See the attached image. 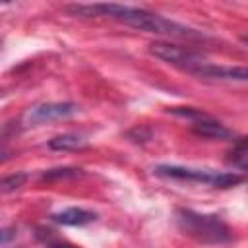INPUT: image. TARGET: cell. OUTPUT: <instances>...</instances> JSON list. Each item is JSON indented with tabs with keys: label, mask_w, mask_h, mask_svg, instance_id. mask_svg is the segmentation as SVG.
I'll list each match as a JSON object with an SVG mask.
<instances>
[{
	"label": "cell",
	"mask_w": 248,
	"mask_h": 248,
	"mask_svg": "<svg viewBox=\"0 0 248 248\" xmlns=\"http://www.w3.org/2000/svg\"><path fill=\"white\" fill-rule=\"evenodd\" d=\"M66 12L81 16V17H110L130 27H136L147 33H157V35L182 37V39L202 37L200 31L190 29L182 23L167 19L159 14H151L143 8H134V6H124V4H74V6H66Z\"/></svg>",
	"instance_id": "1"
},
{
	"label": "cell",
	"mask_w": 248,
	"mask_h": 248,
	"mask_svg": "<svg viewBox=\"0 0 248 248\" xmlns=\"http://www.w3.org/2000/svg\"><path fill=\"white\" fill-rule=\"evenodd\" d=\"M176 225L184 234L203 244H223L231 240V231L219 219V215H205V213H196L192 209H178Z\"/></svg>",
	"instance_id": "2"
},
{
	"label": "cell",
	"mask_w": 248,
	"mask_h": 248,
	"mask_svg": "<svg viewBox=\"0 0 248 248\" xmlns=\"http://www.w3.org/2000/svg\"><path fill=\"white\" fill-rule=\"evenodd\" d=\"M155 174L167 176V178H178V180H190V182H203L213 186H232L242 180L240 174L232 172H217L209 169H194V167H180V165H159L155 169Z\"/></svg>",
	"instance_id": "3"
},
{
	"label": "cell",
	"mask_w": 248,
	"mask_h": 248,
	"mask_svg": "<svg viewBox=\"0 0 248 248\" xmlns=\"http://www.w3.org/2000/svg\"><path fill=\"white\" fill-rule=\"evenodd\" d=\"M149 50L157 58H161V60L184 70V72H190L194 76H198V72L209 62L202 54L192 52V50L178 46V45H170V43H153V45H149Z\"/></svg>",
	"instance_id": "4"
},
{
	"label": "cell",
	"mask_w": 248,
	"mask_h": 248,
	"mask_svg": "<svg viewBox=\"0 0 248 248\" xmlns=\"http://www.w3.org/2000/svg\"><path fill=\"white\" fill-rule=\"evenodd\" d=\"M76 112H78V105H74V103H45L27 112V122L43 124V122H50V120L68 118Z\"/></svg>",
	"instance_id": "5"
},
{
	"label": "cell",
	"mask_w": 248,
	"mask_h": 248,
	"mask_svg": "<svg viewBox=\"0 0 248 248\" xmlns=\"http://www.w3.org/2000/svg\"><path fill=\"white\" fill-rule=\"evenodd\" d=\"M198 76L202 78H213V79H227V81H248V68L242 66H219L213 62H207Z\"/></svg>",
	"instance_id": "6"
},
{
	"label": "cell",
	"mask_w": 248,
	"mask_h": 248,
	"mask_svg": "<svg viewBox=\"0 0 248 248\" xmlns=\"http://www.w3.org/2000/svg\"><path fill=\"white\" fill-rule=\"evenodd\" d=\"M192 130H194L198 136H202V138H211V140H231V138H232V132H231L227 126H223V124H219V122H215V120H211L209 116H203V118L194 120V122H192Z\"/></svg>",
	"instance_id": "7"
},
{
	"label": "cell",
	"mask_w": 248,
	"mask_h": 248,
	"mask_svg": "<svg viewBox=\"0 0 248 248\" xmlns=\"http://www.w3.org/2000/svg\"><path fill=\"white\" fill-rule=\"evenodd\" d=\"M95 213L93 211H87L83 207H66L62 211H56L52 213V221L60 223V225H72V227H81V225H87L91 221H95Z\"/></svg>",
	"instance_id": "8"
},
{
	"label": "cell",
	"mask_w": 248,
	"mask_h": 248,
	"mask_svg": "<svg viewBox=\"0 0 248 248\" xmlns=\"http://www.w3.org/2000/svg\"><path fill=\"white\" fill-rule=\"evenodd\" d=\"M50 149H81L87 145V141L79 136H74V134H62V136H56L48 141Z\"/></svg>",
	"instance_id": "9"
},
{
	"label": "cell",
	"mask_w": 248,
	"mask_h": 248,
	"mask_svg": "<svg viewBox=\"0 0 248 248\" xmlns=\"http://www.w3.org/2000/svg\"><path fill=\"white\" fill-rule=\"evenodd\" d=\"M229 161L234 165V167H240V169H248V138L240 140L229 153Z\"/></svg>",
	"instance_id": "10"
},
{
	"label": "cell",
	"mask_w": 248,
	"mask_h": 248,
	"mask_svg": "<svg viewBox=\"0 0 248 248\" xmlns=\"http://www.w3.org/2000/svg\"><path fill=\"white\" fill-rule=\"evenodd\" d=\"M23 180H25V174H23V172L10 174V176H6V178L2 180V190H4V192L16 190V188H19V186L23 184Z\"/></svg>",
	"instance_id": "11"
},
{
	"label": "cell",
	"mask_w": 248,
	"mask_h": 248,
	"mask_svg": "<svg viewBox=\"0 0 248 248\" xmlns=\"http://www.w3.org/2000/svg\"><path fill=\"white\" fill-rule=\"evenodd\" d=\"M45 246L46 248H78V246L64 242V240H45Z\"/></svg>",
	"instance_id": "12"
},
{
	"label": "cell",
	"mask_w": 248,
	"mask_h": 248,
	"mask_svg": "<svg viewBox=\"0 0 248 248\" xmlns=\"http://www.w3.org/2000/svg\"><path fill=\"white\" fill-rule=\"evenodd\" d=\"M246 43H248V39H246Z\"/></svg>",
	"instance_id": "13"
}]
</instances>
